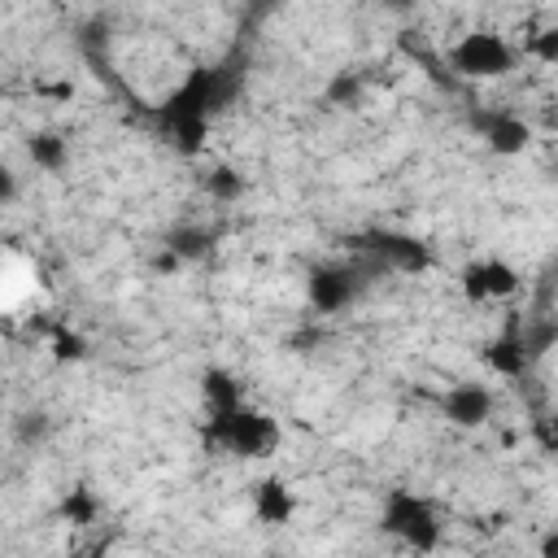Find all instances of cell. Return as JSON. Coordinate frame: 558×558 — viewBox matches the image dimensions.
<instances>
[{"label": "cell", "instance_id": "6da1fadb", "mask_svg": "<svg viewBox=\"0 0 558 558\" xmlns=\"http://www.w3.org/2000/svg\"><path fill=\"white\" fill-rule=\"evenodd\" d=\"M201 445L222 449L231 458H266L279 445V423L266 410L240 405L231 414H209V423L201 427Z\"/></svg>", "mask_w": 558, "mask_h": 558}, {"label": "cell", "instance_id": "7a4b0ae2", "mask_svg": "<svg viewBox=\"0 0 558 558\" xmlns=\"http://www.w3.org/2000/svg\"><path fill=\"white\" fill-rule=\"evenodd\" d=\"M379 532H388L392 541H401L410 554H432L440 545V514L427 497L410 493V488H392L384 497V510H379Z\"/></svg>", "mask_w": 558, "mask_h": 558}, {"label": "cell", "instance_id": "3957f363", "mask_svg": "<svg viewBox=\"0 0 558 558\" xmlns=\"http://www.w3.org/2000/svg\"><path fill=\"white\" fill-rule=\"evenodd\" d=\"M375 270H379L375 257L318 262V266H310V275H305V296H310V305H314L318 314H340V310H349V305L366 292V283H371Z\"/></svg>", "mask_w": 558, "mask_h": 558}, {"label": "cell", "instance_id": "277c9868", "mask_svg": "<svg viewBox=\"0 0 558 558\" xmlns=\"http://www.w3.org/2000/svg\"><path fill=\"white\" fill-rule=\"evenodd\" d=\"M449 65L462 78H506L514 70V48L497 31H466L449 48Z\"/></svg>", "mask_w": 558, "mask_h": 558}, {"label": "cell", "instance_id": "5b68a950", "mask_svg": "<svg viewBox=\"0 0 558 558\" xmlns=\"http://www.w3.org/2000/svg\"><path fill=\"white\" fill-rule=\"evenodd\" d=\"M362 257H375L379 266H392V270H405V275H423L432 270V253L418 235H405V231H362L349 240Z\"/></svg>", "mask_w": 558, "mask_h": 558}, {"label": "cell", "instance_id": "8992f818", "mask_svg": "<svg viewBox=\"0 0 558 558\" xmlns=\"http://www.w3.org/2000/svg\"><path fill=\"white\" fill-rule=\"evenodd\" d=\"M519 270L510 266V262H501V257H480V262H466L462 270H458V288H462V296L471 301V305H488V301H506V296H514L519 292Z\"/></svg>", "mask_w": 558, "mask_h": 558}, {"label": "cell", "instance_id": "52a82bcc", "mask_svg": "<svg viewBox=\"0 0 558 558\" xmlns=\"http://www.w3.org/2000/svg\"><path fill=\"white\" fill-rule=\"evenodd\" d=\"M471 126L480 131V140H484L488 153H497V157H519V153H527V144H532V126H527L523 118H514V113L475 109V113H471Z\"/></svg>", "mask_w": 558, "mask_h": 558}, {"label": "cell", "instance_id": "ba28073f", "mask_svg": "<svg viewBox=\"0 0 558 558\" xmlns=\"http://www.w3.org/2000/svg\"><path fill=\"white\" fill-rule=\"evenodd\" d=\"M440 414L462 427V432H475L493 418V392L484 384H453L445 397H440Z\"/></svg>", "mask_w": 558, "mask_h": 558}, {"label": "cell", "instance_id": "9c48e42d", "mask_svg": "<svg viewBox=\"0 0 558 558\" xmlns=\"http://www.w3.org/2000/svg\"><path fill=\"white\" fill-rule=\"evenodd\" d=\"M292 514H296V497H292L288 480L266 475V480L253 484V519H257V523L283 527V523H292Z\"/></svg>", "mask_w": 558, "mask_h": 558}, {"label": "cell", "instance_id": "30bf717a", "mask_svg": "<svg viewBox=\"0 0 558 558\" xmlns=\"http://www.w3.org/2000/svg\"><path fill=\"white\" fill-rule=\"evenodd\" d=\"M201 401L209 414H231L244 405V388L227 366H205L201 371Z\"/></svg>", "mask_w": 558, "mask_h": 558}, {"label": "cell", "instance_id": "8fae6325", "mask_svg": "<svg viewBox=\"0 0 558 558\" xmlns=\"http://www.w3.org/2000/svg\"><path fill=\"white\" fill-rule=\"evenodd\" d=\"M161 244H166L170 253H179L183 262H205V257L214 253V244H218V231H209V227H201V222H179V227H170V231L161 235Z\"/></svg>", "mask_w": 558, "mask_h": 558}, {"label": "cell", "instance_id": "7c38bea8", "mask_svg": "<svg viewBox=\"0 0 558 558\" xmlns=\"http://www.w3.org/2000/svg\"><path fill=\"white\" fill-rule=\"evenodd\" d=\"M480 357H484V366H488L493 375H501V379H519V375L527 371V353H523L519 331H506V336L488 340Z\"/></svg>", "mask_w": 558, "mask_h": 558}, {"label": "cell", "instance_id": "4fadbf2b", "mask_svg": "<svg viewBox=\"0 0 558 558\" xmlns=\"http://www.w3.org/2000/svg\"><path fill=\"white\" fill-rule=\"evenodd\" d=\"M26 157H31L35 170L61 174L65 161H70V144H65L61 131H31V135H26Z\"/></svg>", "mask_w": 558, "mask_h": 558}, {"label": "cell", "instance_id": "5bb4252c", "mask_svg": "<svg viewBox=\"0 0 558 558\" xmlns=\"http://www.w3.org/2000/svg\"><path fill=\"white\" fill-rule=\"evenodd\" d=\"M201 187L209 192V201H218V205H235L240 196H244V174L235 170V166H227V161H218V166H209L205 174H201Z\"/></svg>", "mask_w": 558, "mask_h": 558}, {"label": "cell", "instance_id": "9a60e30c", "mask_svg": "<svg viewBox=\"0 0 558 558\" xmlns=\"http://www.w3.org/2000/svg\"><path fill=\"white\" fill-rule=\"evenodd\" d=\"M57 514H61L70 527H92V523L100 519V497H96V488H87V484H74V488L61 497Z\"/></svg>", "mask_w": 558, "mask_h": 558}, {"label": "cell", "instance_id": "2e32d148", "mask_svg": "<svg viewBox=\"0 0 558 558\" xmlns=\"http://www.w3.org/2000/svg\"><path fill=\"white\" fill-rule=\"evenodd\" d=\"M362 96H366V78L357 70H336L323 87V100L331 109H353V105H362Z\"/></svg>", "mask_w": 558, "mask_h": 558}, {"label": "cell", "instance_id": "e0dca14e", "mask_svg": "<svg viewBox=\"0 0 558 558\" xmlns=\"http://www.w3.org/2000/svg\"><path fill=\"white\" fill-rule=\"evenodd\" d=\"M48 353L57 357V362H87V353H92V344H87V336L83 331H74V327H65V323H57L52 331H48Z\"/></svg>", "mask_w": 558, "mask_h": 558}, {"label": "cell", "instance_id": "ac0fdd59", "mask_svg": "<svg viewBox=\"0 0 558 558\" xmlns=\"http://www.w3.org/2000/svg\"><path fill=\"white\" fill-rule=\"evenodd\" d=\"M519 340H523V353H527V362H532V357H541V353L558 340V323H532V327L519 331Z\"/></svg>", "mask_w": 558, "mask_h": 558}, {"label": "cell", "instance_id": "d6986e66", "mask_svg": "<svg viewBox=\"0 0 558 558\" xmlns=\"http://www.w3.org/2000/svg\"><path fill=\"white\" fill-rule=\"evenodd\" d=\"M532 440H536L541 453H558V414L554 410H545V414L532 418Z\"/></svg>", "mask_w": 558, "mask_h": 558}, {"label": "cell", "instance_id": "ffe728a7", "mask_svg": "<svg viewBox=\"0 0 558 558\" xmlns=\"http://www.w3.org/2000/svg\"><path fill=\"white\" fill-rule=\"evenodd\" d=\"M527 52H532L536 61H545V65H558V22L545 26V31H536V35L527 39Z\"/></svg>", "mask_w": 558, "mask_h": 558}, {"label": "cell", "instance_id": "44dd1931", "mask_svg": "<svg viewBox=\"0 0 558 558\" xmlns=\"http://www.w3.org/2000/svg\"><path fill=\"white\" fill-rule=\"evenodd\" d=\"M183 266H187V262H183L179 253H170L166 244H161V248H157V253L148 257V270H153V275H179Z\"/></svg>", "mask_w": 558, "mask_h": 558}, {"label": "cell", "instance_id": "7402d4cb", "mask_svg": "<svg viewBox=\"0 0 558 558\" xmlns=\"http://www.w3.org/2000/svg\"><path fill=\"white\" fill-rule=\"evenodd\" d=\"M536 558H558V527L536 541Z\"/></svg>", "mask_w": 558, "mask_h": 558}, {"label": "cell", "instance_id": "603a6c76", "mask_svg": "<svg viewBox=\"0 0 558 558\" xmlns=\"http://www.w3.org/2000/svg\"><path fill=\"white\" fill-rule=\"evenodd\" d=\"M92 558H109V554H105V549H96V554H92Z\"/></svg>", "mask_w": 558, "mask_h": 558}]
</instances>
